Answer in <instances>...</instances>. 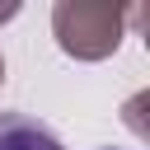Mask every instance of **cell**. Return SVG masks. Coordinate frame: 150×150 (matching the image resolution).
<instances>
[{"label":"cell","instance_id":"obj_4","mask_svg":"<svg viewBox=\"0 0 150 150\" xmlns=\"http://www.w3.org/2000/svg\"><path fill=\"white\" fill-rule=\"evenodd\" d=\"M0 84H5V56H0Z\"/></svg>","mask_w":150,"mask_h":150},{"label":"cell","instance_id":"obj_5","mask_svg":"<svg viewBox=\"0 0 150 150\" xmlns=\"http://www.w3.org/2000/svg\"><path fill=\"white\" fill-rule=\"evenodd\" d=\"M108 150H112V145H108Z\"/></svg>","mask_w":150,"mask_h":150},{"label":"cell","instance_id":"obj_1","mask_svg":"<svg viewBox=\"0 0 150 150\" xmlns=\"http://www.w3.org/2000/svg\"><path fill=\"white\" fill-rule=\"evenodd\" d=\"M136 19V9L127 5H108V0H56L52 5V33L56 47L75 61H103L122 47L127 23Z\"/></svg>","mask_w":150,"mask_h":150},{"label":"cell","instance_id":"obj_3","mask_svg":"<svg viewBox=\"0 0 150 150\" xmlns=\"http://www.w3.org/2000/svg\"><path fill=\"white\" fill-rule=\"evenodd\" d=\"M14 14H19V0H0V23H9Z\"/></svg>","mask_w":150,"mask_h":150},{"label":"cell","instance_id":"obj_2","mask_svg":"<svg viewBox=\"0 0 150 150\" xmlns=\"http://www.w3.org/2000/svg\"><path fill=\"white\" fill-rule=\"evenodd\" d=\"M0 150H66L52 127L23 112H0Z\"/></svg>","mask_w":150,"mask_h":150}]
</instances>
